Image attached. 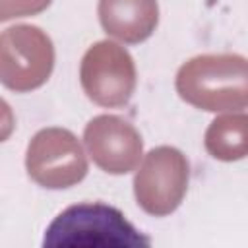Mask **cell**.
Here are the masks:
<instances>
[{"label": "cell", "instance_id": "11", "mask_svg": "<svg viewBox=\"0 0 248 248\" xmlns=\"http://www.w3.org/2000/svg\"><path fill=\"white\" fill-rule=\"evenodd\" d=\"M14 128H16L14 110H12V107L4 99H0V143L6 141L12 136Z\"/></svg>", "mask_w": 248, "mask_h": 248}, {"label": "cell", "instance_id": "1", "mask_svg": "<svg viewBox=\"0 0 248 248\" xmlns=\"http://www.w3.org/2000/svg\"><path fill=\"white\" fill-rule=\"evenodd\" d=\"M182 101L209 112L242 110L248 103V66L240 54H200L180 66Z\"/></svg>", "mask_w": 248, "mask_h": 248}, {"label": "cell", "instance_id": "3", "mask_svg": "<svg viewBox=\"0 0 248 248\" xmlns=\"http://www.w3.org/2000/svg\"><path fill=\"white\" fill-rule=\"evenodd\" d=\"M54 46L37 25H14L0 33V83L16 93H27L50 78Z\"/></svg>", "mask_w": 248, "mask_h": 248}, {"label": "cell", "instance_id": "6", "mask_svg": "<svg viewBox=\"0 0 248 248\" xmlns=\"http://www.w3.org/2000/svg\"><path fill=\"white\" fill-rule=\"evenodd\" d=\"M79 81L95 105L108 108L124 107L138 83L134 58L124 46L112 41H99L81 58Z\"/></svg>", "mask_w": 248, "mask_h": 248}, {"label": "cell", "instance_id": "7", "mask_svg": "<svg viewBox=\"0 0 248 248\" xmlns=\"http://www.w3.org/2000/svg\"><path fill=\"white\" fill-rule=\"evenodd\" d=\"M83 141L93 163L110 174L134 170L143 151L140 132L114 114H99L89 120L83 130Z\"/></svg>", "mask_w": 248, "mask_h": 248}, {"label": "cell", "instance_id": "2", "mask_svg": "<svg viewBox=\"0 0 248 248\" xmlns=\"http://www.w3.org/2000/svg\"><path fill=\"white\" fill-rule=\"evenodd\" d=\"M45 246L54 248H107V246H149L141 234L116 207L85 202L66 207L54 217L45 232Z\"/></svg>", "mask_w": 248, "mask_h": 248}, {"label": "cell", "instance_id": "9", "mask_svg": "<svg viewBox=\"0 0 248 248\" xmlns=\"http://www.w3.org/2000/svg\"><path fill=\"white\" fill-rule=\"evenodd\" d=\"M248 118L244 112L215 118L205 132V149L219 161H238L248 153Z\"/></svg>", "mask_w": 248, "mask_h": 248}, {"label": "cell", "instance_id": "4", "mask_svg": "<svg viewBox=\"0 0 248 248\" xmlns=\"http://www.w3.org/2000/svg\"><path fill=\"white\" fill-rule=\"evenodd\" d=\"M25 169L39 186L62 190L85 178L87 159L81 143L70 130L43 128L27 145Z\"/></svg>", "mask_w": 248, "mask_h": 248}, {"label": "cell", "instance_id": "8", "mask_svg": "<svg viewBox=\"0 0 248 248\" xmlns=\"http://www.w3.org/2000/svg\"><path fill=\"white\" fill-rule=\"evenodd\" d=\"M97 14L103 29L128 45L149 39L159 23L157 0H99Z\"/></svg>", "mask_w": 248, "mask_h": 248}, {"label": "cell", "instance_id": "5", "mask_svg": "<svg viewBox=\"0 0 248 248\" xmlns=\"http://www.w3.org/2000/svg\"><path fill=\"white\" fill-rule=\"evenodd\" d=\"M190 167L180 149L161 145L151 149L134 178L138 205L155 217L170 215L188 190Z\"/></svg>", "mask_w": 248, "mask_h": 248}, {"label": "cell", "instance_id": "10", "mask_svg": "<svg viewBox=\"0 0 248 248\" xmlns=\"http://www.w3.org/2000/svg\"><path fill=\"white\" fill-rule=\"evenodd\" d=\"M52 0H0V21L37 16L50 6Z\"/></svg>", "mask_w": 248, "mask_h": 248}]
</instances>
